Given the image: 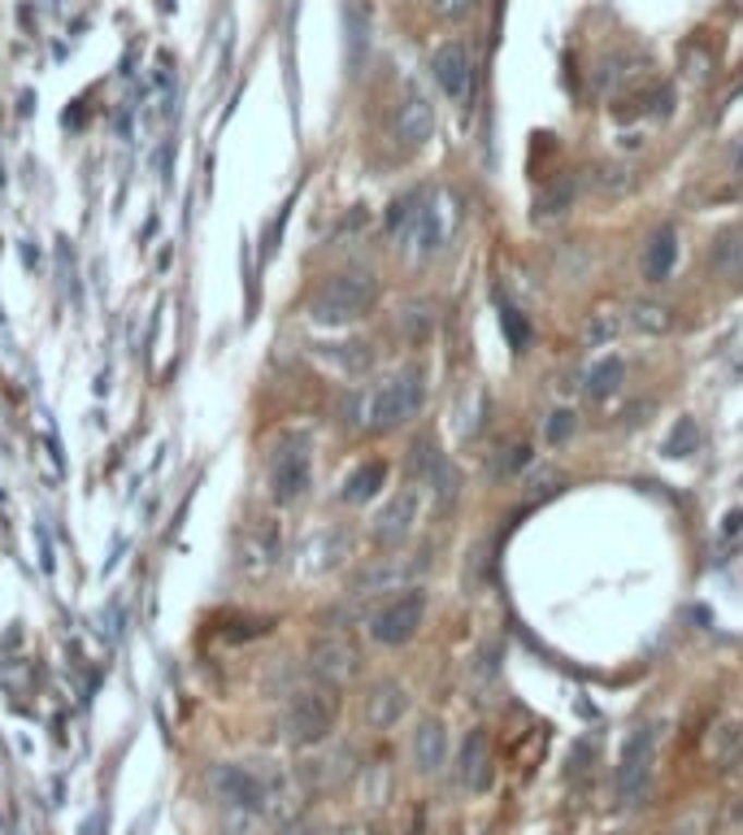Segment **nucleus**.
Masks as SVG:
<instances>
[{"instance_id":"1","label":"nucleus","mask_w":743,"mask_h":835,"mask_svg":"<svg viewBox=\"0 0 743 835\" xmlns=\"http://www.w3.org/2000/svg\"><path fill=\"white\" fill-rule=\"evenodd\" d=\"M422 401H426L422 375H417V371H400V375H391L387 384H378L370 397H353V401L344 406V410H353V418H344V422L366 426V431H395V426H404L409 418H417Z\"/></svg>"},{"instance_id":"2","label":"nucleus","mask_w":743,"mask_h":835,"mask_svg":"<svg viewBox=\"0 0 743 835\" xmlns=\"http://www.w3.org/2000/svg\"><path fill=\"white\" fill-rule=\"evenodd\" d=\"M209 788L218 792V801L227 810H253V814H266L279 792L288 788L283 771H275L270 762H222L214 766L209 775Z\"/></svg>"},{"instance_id":"3","label":"nucleus","mask_w":743,"mask_h":835,"mask_svg":"<svg viewBox=\"0 0 743 835\" xmlns=\"http://www.w3.org/2000/svg\"><path fill=\"white\" fill-rule=\"evenodd\" d=\"M336 718H340V697L331 683L314 679V683H301L288 705H283V740L292 745H322L331 731H336Z\"/></svg>"},{"instance_id":"4","label":"nucleus","mask_w":743,"mask_h":835,"mask_svg":"<svg viewBox=\"0 0 743 835\" xmlns=\"http://www.w3.org/2000/svg\"><path fill=\"white\" fill-rule=\"evenodd\" d=\"M378 301V283L366 270H344V275H331L314 297H309V318L322 323V327H349V323H362Z\"/></svg>"},{"instance_id":"5","label":"nucleus","mask_w":743,"mask_h":835,"mask_svg":"<svg viewBox=\"0 0 743 835\" xmlns=\"http://www.w3.org/2000/svg\"><path fill=\"white\" fill-rule=\"evenodd\" d=\"M266 479H270V492H275L279 505L301 500L309 479H314V444H309V435H301V431L279 435L275 448H270V461H266Z\"/></svg>"},{"instance_id":"6","label":"nucleus","mask_w":743,"mask_h":835,"mask_svg":"<svg viewBox=\"0 0 743 835\" xmlns=\"http://www.w3.org/2000/svg\"><path fill=\"white\" fill-rule=\"evenodd\" d=\"M452 222H456V209H452V201L448 196H417V205H413V214H409V222L395 231L400 240H404V249L409 253H417V257H435L443 244H448V231H452Z\"/></svg>"},{"instance_id":"7","label":"nucleus","mask_w":743,"mask_h":835,"mask_svg":"<svg viewBox=\"0 0 743 835\" xmlns=\"http://www.w3.org/2000/svg\"><path fill=\"white\" fill-rule=\"evenodd\" d=\"M653 731H631L626 745H622V758H618V771H613V792H618V806H635L648 788V775H653Z\"/></svg>"},{"instance_id":"8","label":"nucleus","mask_w":743,"mask_h":835,"mask_svg":"<svg viewBox=\"0 0 743 835\" xmlns=\"http://www.w3.org/2000/svg\"><path fill=\"white\" fill-rule=\"evenodd\" d=\"M422 618H426V596H422V592H400V596H391L382 609H374L370 636L378 644H387V649L409 644V640L417 636Z\"/></svg>"},{"instance_id":"9","label":"nucleus","mask_w":743,"mask_h":835,"mask_svg":"<svg viewBox=\"0 0 743 835\" xmlns=\"http://www.w3.org/2000/svg\"><path fill=\"white\" fill-rule=\"evenodd\" d=\"M279 557H283V540H279V527L270 522V518H257L244 535H240V548H235V566L244 570V574H253V579H261V574H270L275 566H279Z\"/></svg>"},{"instance_id":"10","label":"nucleus","mask_w":743,"mask_h":835,"mask_svg":"<svg viewBox=\"0 0 743 835\" xmlns=\"http://www.w3.org/2000/svg\"><path fill=\"white\" fill-rule=\"evenodd\" d=\"M430 74H435V83H439V92L448 96V100H456V105H465V96H470V87H474V57H470V48L465 44H439L435 48V57H430Z\"/></svg>"},{"instance_id":"11","label":"nucleus","mask_w":743,"mask_h":835,"mask_svg":"<svg viewBox=\"0 0 743 835\" xmlns=\"http://www.w3.org/2000/svg\"><path fill=\"white\" fill-rule=\"evenodd\" d=\"M309 666H314V675H318L322 683L340 688V683L357 679V670H362V653H357L344 636H322V640L309 649Z\"/></svg>"},{"instance_id":"12","label":"nucleus","mask_w":743,"mask_h":835,"mask_svg":"<svg viewBox=\"0 0 743 835\" xmlns=\"http://www.w3.org/2000/svg\"><path fill=\"white\" fill-rule=\"evenodd\" d=\"M435 135V105L426 100L422 87H409L404 100L395 105V140L404 148H422Z\"/></svg>"},{"instance_id":"13","label":"nucleus","mask_w":743,"mask_h":835,"mask_svg":"<svg viewBox=\"0 0 743 835\" xmlns=\"http://www.w3.org/2000/svg\"><path fill=\"white\" fill-rule=\"evenodd\" d=\"M456 779H461L465 792H487V788H491V740H487L483 727H474V731L461 740Z\"/></svg>"},{"instance_id":"14","label":"nucleus","mask_w":743,"mask_h":835,"mask_svg":"<svg viewBox=\"0 0 743 835\" xmlns=\"http://www.w3.org/2000/svg\"><path fill=\"white\" fill-rule=\"evenodd\" d=\"M413 522H417V492H413V487H400V492L382 505V513L374 518V540H378V544H400V540L413 531Z\"/></svg>"},{"instance_id":"15","label":"nucleus","mask_w":743,"mask_h":835,"mask_svg":"<svg viewBox=\"0 0 743 835\" xmlns=\"http://www.w3.org/2000/svg\"><path fill=\"white\" fill-rule=\"evenodd\" d=\"M404 710H409V692H404L400 683H391V679L374 683L370 697H366V723H370L374 731L395 727V723L404 718Z\"/></svg>"},{"instance_id":"16","label":"nucleus","mask_w":743,"mask_h":835,"mask_svg":"<svg viewBox=\"0 0 743 835\" xmlns=\"http://www.w3.org/2000/svg\"><path fill=\"white\" fill-rule=\"evenodd\" d=\"M443 758H448V731H443V723H439V718L417 723V731H413V762H417V771H422V775H435V771L443 766Z\"/></svg>"},{"instance_id":"17","label":"nucleus","mask_w":743,"mask_h":835,"mask_svg":"<svg viewBox=\"0 0 743 835\" xmlns=\"http://www.w3.org/2000/svg\"><path fill=\"white\" fill-rule=\"evenodd\" d=\"M674 262H679V231H674V227H661V231L648 240V249H644V279H648V283L670 279Z\"/></svg>"},{"instance_id":"18","label":"nucleus","mask_w":743,"mask_h":835,"mask_svg":"<svg viewBox=\"0 0 743 835\" xmlns=\"http://www.w3.org/2000/svg\"><path fill=\"white\" fill-rule=\"evenodd\" d=\"M382 483H387V461H366V465H357V470L344 479L340 496H344L349 505H366V500H374V496L382 492Z\"/></svg>"},{"instance_id":"19","label":"nucleus","mask_w":743,"mask_h":835,"mask_svg":"<svg viewBox=\"0 0 743 835\" xmlns=\"http://www.w3.org/2000/svg\"><path fill=\"white\" fill-rule=\"evenodd\" d=\"M640 336H670L674 331V310L661 305V301H640L631 305V318H626Z\"/></svg>"},{"instance_id":"20","label":"nucleus","mask_w":743,"mask_h":835,"mask_svg":"<svg viewBox=\"0 0 743 835\" xmlns=\"http://www.w3.org/2000/svg\"><path fill=\"white\" fill-rule=\"evenodd\" d=\"M622 379H626L622 358H605V362H596V366L587 371V397H592V401H609V397L622 388Z\"/></svg>"},{"instance_id":"21","label":"nucleus","mask_w":743,"mask_h":835,"mask_svg":"<svg viewBox=\"0 0 743 835\" xmlns=\"http://www.w3.org/2000/svg\"><path fill=\"white\" fill-rule=\"evenodd\" d=\"M322 358L331 362V366H340L344 375H362V371H370L374 353L366 340H349V344H322Z\"/></svg>"},{"instance_id":"22","label":"nucleus","mask_w":743,"mask_h":835,"mask_svg":"<svg viewBox=\"0 0 743 835\" xmlns=\"http://www.w3.org/2000/svg\"><path fill=\"white\" fill-rule=\"evenodd\" d=\"M500 331H504V340H509V349L513 353H526L531 349V323H526V314L522 310H513V305H500Z\"/></svg>"},{"instance_id":"23","label":"nucleus","mask_w":743,"mask_h":835,"mask_svg":"<svg viewBox=\"0 0 743 835\" xmlns=\"http://www.w3.org/2000/svg\"><path fill=\"white\" fill-rule=\"evenodd\" d=\"M718 270L722 275H731V279H740L743 283V231H731L722 244H718Z\"/></svg>"},{"instance_id":"24","label":"nucleus","mask_w":743,"mask_h":835,"mask_svg":"<svg viewBox=\"0 0 743 835\" xmlns=\"http://www.w3.org/2000/svg\"><path fill=\"white\" fill-rule=\"evenodd\" d=\"M696 448H701V426H696L692 418H679V426H674L666 452H670V457H692Z\"/></svg>"},{"instance_id":"25","label":"nucleus","mask_w":743,"mask_h":835,"mask_svg":"<svg viewBox=\"0 0 743 835\" xmlns=\"http://www.w3.org/2000/svg\"><path fill=\"white\" fill-rule=\"evenodd\" d=\"M570 201H574V179H561L552 192H544V196H539L535 214H539V218H557V214H561Z\"/></svg>"},{"instance_id":"26","label":"nucleus","mask_w":743,"mask_h":835,"mask_svg":"<svg viewBox=\"0 0 743 835\" xmlns=\"http://www.w3.org/2000/svg\"><path fill=\"white\" fill-rule=\"evenodd\" d=\"M613 336H618V318H613L609 310L592 314V323H587V344H609Z\"/></svg>"},{"instance_id":"27","label":"nucleus","mask_w":743,"mask_h":835,"mask_svg":"<svg viewBox=\"0 0 743 835\" xmlns=\"http://www.w3.org/2000/svg\"><path fill=\"white\" fill-rule=\"evenodd\" d=\"M574 435V414L570 410H557V414L548 418V426H544V439L548 444H565Z\"/></svg>"},{"instance_id":"28","label":"nucleus","mask_w":743,"mask_h":835,"mask_svg":"<svg viewBox=\"0 0 743 835\" xmlns=\"http://www.w3.org/2000/svg\"><path fill=\"white\" fill-rule=\"evenodd\" d=\"M596 187H600V192H626V187H631V174H626L622 166H600V170H596Z\"/></svg>"},{"instance_id":"29","label":"nucleus","mask_w":743,"mask_h":835,"mask_svg":"<svg viewBox=\"0 0 743 835\" xmlns=\"http://www.w3.org/2000/svg\"><path fill=\"white\" fill-rule=\"evenodd\" d=\"M531 461V448L526 444H513V448H500V457H496V474H513L517 465H526Z\"/></svg>"},{"instance_id":"30","label":"nucleus","mask_w":743,"mask_h":835,"mask_svg":"<svg viewBox=\"0 0 743 835\" xmlns=\"http://www.w3.org/2000/svg\"><path fill=\"white\" fill-rule=\"evenodd\" d=\"M266 631H270V618H244V622H231L227 640H257Z\"/></svg>"},{"instance_id":"31","label":"nucleus","mask_w":743,"mask_h":835,"mask_svg":"<svg viewBox=\"0 0 743 835\" xmlns=\"http://www.w3.org/2000/svg\"><path fill=\"white\" fill-rule=\"evenodd\" d=\"M592 753H596V745H592V740H578V745L570 749V779H578V775H587V771H592Z\"/></svg>"},{"instance_id":"32","label":"nucleus","mask_w":743,"mask_h":835,"mask_svg":"<svg viewBox=\"0 0 743 835\" xmlns=\"http://www.w3.org/2000/svg\"><path fill=\"white\" fill-rule=\"evenodd\" d=\"M740 170H743V144H740Z\"/></svg>"},{"instance_id":"33","label":"nucleus","mask_w":743,"mask_h":835,"mask_svg":"<svg viewBox=\"0 0 743 835\" xmlns=\"http://www.w3.org/2000/svg\"><path fill=\"white\" fill-rule=\"evenodd\" d=\"M336 835H362V832H336Z\"/></svg>"},{"instance_id":"34","label":"nucleus","mask_w":743,"mask_h":835,"mask_svg":"<svg viewBox=\"0 0 743 835\" xmlns=\"http://www.w3.org/2000/svg\"><path fill=\"white\" fill-rule=\"evenodd\" d=\"M417 835H430V832H417Z\"/></svg>"}]
</instances>
